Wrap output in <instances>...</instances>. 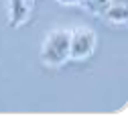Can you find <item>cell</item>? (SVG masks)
<instances>
[{"label":"cell","mask_w":128,"mask_h":116,"mask_svg":"<svg viewBox=\"0 0 128 116\" xmlns=\"http://www.w3.org/2000/svg\"><path fill=\"white\" fill-rule=\"evenodd\" d=\"M41 61L45 67H63L69 61V31H49L41 45Z\"/></svg>","instance_id":"obj_1"},{"label":"cell","mask_w":128,"mask_h":116,"mask_svg":"<svg viewBox=\"0 0 128 116\" xmlns=\"http://www.w3.org/2000/svg\"><path fill=\"white\" fill-rule=\"evenodd\" d=\"M98 35L90 27H75L69 31V59L71 61H84L94 55Z\"/></svg>","instance_id":"obj_2"},{"label":"cell","mask_w":128,"mask_h":116,"mask_svg":"<svg viewBox=\"0 0 128 116\" xmlns=\"http://www.w3.org/2000/svg\"><path fill=\"white\" fill-rule=\"evenodd\" d=\"M30 10H33V6L26 0H8V25L12 29L22 27L28 21Z\"/></svg>","instance_id":"obj_3"},{"label":"cell","mask_w":128,"mask_h":116,"mask_svg":"<svg viewBox=\"0 0 128 116\" xmlns=\"http://www.w3.org/2000/svg\"><path fill=\"white\" fill-rule=\"evenodd\" d=\"M102 16L110 25H126V21H128L126 0H112V4L102 12Z\"/></svg>","instance_id":"obj_4"},{"label":"cell","mask_w":128,"mask_h":116,"mask_svg":"<svg viewBox=\"0 0 128 116\" xmlns=\"http://www.w3.org/2000/svg\"><path fill=\"white\" fill-rule=\"evenodd\" d=\"M110 4H112V0H88L84 6H86L90 12H94V14H102Z\"/></svg>","instance_id":"obj_5"},{"label":"cell","mask_w":128,"mask_h":116,"mask_svg":"<svg viewBox=\"0 0 128 116\" xmlns=\"http://www.w3.org/2000/svg\"><path fill=\"white\" fill-rule=\"evenodd\" d=\"M57 2L63 6H79V0H57Z\"/></svg>","instance_id":"obj_6"},{"label":"cell","mask_w":128,"mask_h":116,"mask_svg":"<svg viewBox=\"0 0 128 116\" xmlns=\"http://www.w3.org/2000/svg\"><path fill=\"white\" fill-rule=\"evenodd\" d=\"M26 2H28L30 6H35V0H26Z\"/></svg>","instance_id":"obj_7"}]
</instances>
